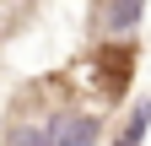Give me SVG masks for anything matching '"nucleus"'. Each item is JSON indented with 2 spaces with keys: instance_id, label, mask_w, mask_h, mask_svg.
I'll return each instance as SVG.
<instances>
[{
  "instance_id": "nucleus-3",
  "label": "nucleus",
  "mask_w": 151,
  "mask_h": 146,
  "mask_svg": "<svg viewBox=\"0 0 151 146\" xmlns=\"http://www.w3.org/2000/svg\"><path fill=\"white\" fill-rule=\"evenodd\" d=\"M146 124H151V103H135V114H129V119L119 124L113 146H140V141H146Z\"/></svg>"
},
{
  "instance_id": "nucleus-2",
  "label": "nucleus",
  "mask_w": 151,
  "mask_h": 146,
  "mask_svg": "<svg viewBox=\"0 0 151 146\" xmlns=\"http://www.w3.org/2000/svg\"><path fill=\"white\" fill-rule=\"evenodd\" d=\"M140 6H146V0H97V16H103L108 33H124V27L140 16Z\"/></svg>"
},
{
  "instance_id": "nucleus-1",
  "label": "nucleus",
  "mask_w": 151,
  "mask_h": 146,
  "mask_svg": "<svg viewBox=\"0 0 151 146\" xmlns=\"http://www.w3.org/2000/svg\"><path fill=\"white\" fill-rule=\"evenodd\" d=\"M135 65H140V43L135 38H103L92 43L81 60H70L54 87H60V98L76 108V114H108L113 103L129 98V81H135Z\"/></svg>"
}]
</instances>
